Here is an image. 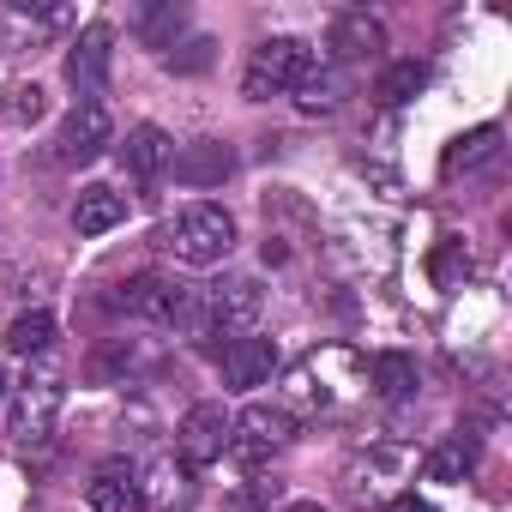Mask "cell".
I'll list each match as a JSON object with an SVG mask.
<instances>
[{
  "instance_id": "7402d4cb",
  "label": "cell",
  "mask_w": 512,
  "mask_h": 512,
  "mask_svg": "<svg viewBox=\"0 0 512 512\" xmlns=\"http://www.w3.org/2000/svg\"><path fill=\"white\" fill-rule=\"evenodd\" d=\"M422 85H428V67H422V61H392V67L380 73V103L398 109V103H410Z\"/></svg>"
},
{
  "instance_id": "30bf717a",
  "label": "cell",
  "mask_w": 512,
  "mask_h": 512,
  "mask_svg": "<svg viewBox=\"0 0 512 512\" xmlns=\"http://www.w3.org/2000/svg\"><path fill=\"white\" fill-rule=\"evenodd\" d=\"M193 500H199V482H193V464H181V458H157L139 476V506L145 512H193Z\"/></svg>"
},
{
  "instance_id": "e0dca14e",
  "label": "cell",
  "mask_w": 512,
  "mask_h": 512,
  "mask_svg": "<svg viewBox=\"0 0 512 512\" xmlns=\"http://www.w3.org/2000/svg\"><path fill=\"white\" fill-rule=\"evenodd\" d=\"M476 458H482V440L464 428V434H446L434 452H428V476L434 482H464L470 470H476Z\"/></svg>"
},
{
  "instance_id": "7c38bea8",
  "label": "cell",
  "mask_w": 512,
  "mask_h": 512,
  "mask_svg": "<svg viewBox=\"0 0 512 512\" xmlns=\"http://www.w3.org/2000/svg\"><path fill=\"white\" fill-rule=\"evenodd\" d=\"M169 169H175L181 187H223L229 169H235V151H229L223 139H193L187 151L169 157Z\"/></svg>"
},
{
  "instance_id": "603a6c76",
  "label": "cell",
  "mask_w": 512,
  "mask_h": 512,
  "mask_svg": "<svg viewBox=\"0 0 512 512\" xmlns=\"http://www.w3.org/2000/svg\"><path fill=\"white\" fill-rule=\"evenodd\" d=\"M43 109H49L43 85H13L7 103H0V127H31V121H43Z\"/></svg>"
},
{
  "instance_id": "7a4b0ae2",
  "label": "cell",
  "mask_w": 512,
  "mask_h": 512,
  "mask_svg": "<svg viewBox=\"0 0 512 512\" xmlns=\"http://www.w3.org/2000/svg\"><path fill=\"white\" fill-rule=\"evenodd\" d=\"M115 308L133 314V320H151V326L199 332V290H187V284H175V278H163V272H139V278H127L121 296H115Z\"/></svg>"
},
{
  "instance_id": "52a82bcc",
  "label": "cell",
  "mask_w": 512,
  "mask_h": 512,
  "mask_svg": "<svg viewBox=\"0 0 512 512\" xmlns=\"http://www.w3.org/2000/svg\"><path fill=\"white\" fill-rule=\"evenodd\" d=\"M109 139H115L109 109H103V103H79V109L61 121V133H55V163H67V169L97 163V157L109 151Z\"/></svg>"
},
{
  "instance_id": "3957f363",
  "label": "cell",
  "mask_w": 512,
  "mask_h": 512,
  "mask_svg": "<svg viewBox=\"0 0 512 512\" xmlns=\"http://www.w3.org/2000/svg\"><path fill=\"white\" fill-rule=\"evenodd\" d=\"M314 67V49L302 37H266V43H253L247 55V73H241V91L253 103H266V97H284L302 85V73Z\"/></svg>"
},
{
  "instance_id": "484cf974",
  "label": "cell",
  "mask_w": 512,
  "mask_h": 512,
  "mask_svg": "<svg viewBox=\"0 0 512 512\" xmlns=\"http://www.w3.org/2000/svg\"><path fill=\"white\" fill-rule=\"evenodd\" d=\"M169 67H175V73H205V67H211V43H205V37H193L181 55H169Z\"/></svg>"
},
{
  "instance_id": "8992f818",
  "label": "cell",
  "mask_w": 512,
  "mask_h": 512,
  "mask_svg": "<svg viewBox=\"0 0 512 512\" xmlns=\"http://www.w3.org/2000/svg\"><path fill=\"white\" fill-rule=\"evenodd\" d=\"M290 434H296L290 410H278V404H247V410L229 422V452H235L241 464H266L272 452L290 446Z\"/></svg>"
},
{
  "instance_id": "ac0fdd59",
  "label": "cell",
  "mask_w": 512,
  "mask_h": 512,
  "mask_svg": "<svg viewBox=\"0 0 512 512\" xmlns=\"http://www.w3.org/2000/svg\"><path fill=\"white\" fill-rule=\"evenodd\" d=\"M338 103H344V73L314 61V67L302 73V85H296V109H302V115H338Z\"/></svg>"
},
{
  "instance_id": "8fae6325",
  "label": "cell",
  "mask_w": 512,
  "mask_h": 512,
  "mask_svg": "<svg viewBox=\"0 0 512 512\" xmlns=\"http://www.w3.org/2000/svg\"><path fill=\"white\" fill-rule=\"evenodd\" d=\"M272 368H278V344L260 338V332H247V338H229V344H223V380L241 386V392H247V386H266Z\"/></svg>"
},
{
  "instance_id": "cb8c5ba5",
  "label": "cell",
  "mask_w": 512,
  "mask_h": 512,
  "mask_svg": "<svg viewBox=\"0 0 512 512\" xmlns=\"http://www.w3.org/2000/svg\"><path fill=\"white\" fill-rule=\"evenodd\" d=\"M181 25H187V13L175 7H145V19H139V37L151 43V49H175V37H181Z\"/></svg>"
},
{
  "instance_id": "2e32d148",
  "label": "cell",
  "mask_w": 512,
  "mask_h": 512,
  "mask_svg": "<svg viewBox=\"0 0 512 512\" xmlns=\"http://www.w3.org/2000/svg\"><path fill=\"white\" fill-rule=\"evenodd\" d=\"M115 223H127V199L115 187H85L73 199V229L79 235H109Z\"/></svg>"
},
{
  "instance_id": "83f0119b",
  "label": "cell",
  "mask_w": 512,
  "mask_h": 512,
  "mask_svg": "<svg viewBox=\"0 0 512 512\" xmlns=\"http://www.w3.org/2000/svg\"><path fill=\"white\" fill-rule=\"evenodd\" d=\"M278 494H284L278 482H260V488H253V500H260V506H278Z\"/></svg>"
},
{
  "instance_id": "5b68a950",
  "label": "cell",
  "mask_w": 512,
  "mask_h": 512,
  "mask_svg": "<svg viewBox=\"0 0 512 512\" xmlns=\"http://www.w3.org/2000/svg\"><path fill=\"white\" fill-rule=\"evenodd\" d=\"M55 416H61V380L55 374H37L25 380L19 392H7V434L19 446H37L55 434Z\"/></svg>"
},
{
  "instance_id": "5bb4252c",
  "label": "cell",
  "mask_w": 512,
  "mask_h": 512,
  "mask_svg": "<svg viewBox=\"0 0 512 512\" xmlns=\"http://www.w3.org/2000/svg\"><path fill=\"white\" fill-rule=\"evenodd\" d=\"M85 500H91V512H127V506H139V476H133V464H127V458L97 464V476L85 482Z\"/></svg>"
},
{
  "instance_id": "277c9868",
  "label": "cell",
  "mask_w": 512,
  "mask_h": 512,
  "mask_svg": "<svg viewBox=\"0 0 512 512\" xmlns=\"http://www.w3.org/2000/svg\"><path fill=\"white\" fill-rule=\"evenodd\" d=\"M260 308H266V290L253 278H223L211 290H199V332L211 338H247L260 326Z\"/></svg>"
},
{
  "instance_id": "f1b7e54d",
  "label": "cell",
  "mask_w": 512,
  "mask_h": 512,
  "mask_svg": "<svg viewBox=\"0 0 512 512\" xmlns=\"http://www.w3.org/2000/svg\"><path fill=\"white\" fill-rule=\"evenodd\" d=\"M278 512H326L320 500H290V506H278Z\"/></svg>"
},
{
  "instance_id": "6da1fadb",
  "label": "cell",
  "mask_w": 512,
  "mask_h": 512,
  "mask_svg": "<svg viewBox=\"0 0 512 512\" xmlns=\"http://www.w3.org/2000/svg\"><path fill=\"white\" fill-rule=\"evenodd\" d=\"M157 247L169 253V260H181V266H217V260H229V247H235V217L223 205H211V199L181 205L157 229Z\"/></svg>"
},
{
  "instance_id": "f546056e",
  "label": "cell",
  "mask_w": 512,
  "mask_h": 512,
  "mask_svg": "<svg viewBox=\"0 0 512 512\" xmlns=\"http://www.w3.org/2000/svg\"><path fill=\"white\" fill-rule=\"evenodd\" d=\"M7 386H13V380H7V368H0V404H7Z\"/></svg>"
},
{
  "instance_id": "d4e9b609",
  "label": "cell",
  "mask_w": 512,
  "mask_h": 512,
  "mask_svg": "<svg viewBox=\"0 0 512 512\" xmlns=\"http://www.w3.org/2000/svg\"><path fill=\"white\" fill-rule=\"evenodd\" d=\"M470 278V253H464V241H440V253H434V284H464Z\"/></svg>"
},
{
  "instance_id": "9c48e42d",
  "label": "cell",
  "mask_w": 512,
  "mask_h": 512,
  "mask_svg": "<svg viewBox=\"0 0 512 512\" xmlns=\"http://www.w3.org/2000/svg\"><path fill=\"white\" fill-rule=\"evenodd\" d=\"M109 61H115V31L109 25H85L67 49V79L79 85V103H97V91L109 85Z\"/></svg>"
},
{
  "instance_id": "4fadbf2b",
  "label": "cell",
  "mask_w": 512,
  "mask_h": 512,
  "mask_svg": "<svg viewBox=\"0 0 512 512\" xmlns=\"http://www.w3.org/2000/svg\"><path fill=\"white\" fill-rule=\"evenodd\" d=\"M169 157H175V139L163 133V127H133L127 133V145H121V169L133 175V181H151V175H163L169 169Z\"/></svg>"
},
{
  "instance_id": "9a60e30c",
  "label": "cell",
  "mask_w": 512,
  "mask_h": 512,
  "mask_svg": "<svg viewBox=\"0 0 512 512\" xmlns=\"http://www.w3.org/2000/svg\"><path fill=\"white\" fill-rule=\"evenodd\" d=\"M380 49H386L380 19H368V13H338L332 19V55L338 61H362V55H380Z\"/></svg>"
},
{
  "instance_id": "4316f807",
  "label": "cell",
  "mask_w": 512,
  "mask_h": 512,
  "mask_svg": "<svg viewBox=\"0 0 512 512\" xmlns=\"http://www.w3.org/2000/svg\"><path fill=\"white\" fill-rule=\"evenodd\" d=\"M386 512H434V506L416 500V494H398V500H386Z\"/></svg>"
},
{
  "instance_id": "ffe728a7",
  "label": "cell",
  "mask_w": 512,
  "mask_h": 512,
  "mask_svg": "<svg viewBox=\"0 0 512 512\" xmlns=\"http://www.w3.org/2000/svg\"><path fill=\"white\" fill-rule=\"evenodd\" d=\"M49 344H55V314H43V308L19 314V320L7 326V350H13V356H49Z\"/></svg>"
},
{
  "instance_id": "d6986e66",
  "label": "cell",
  "mask_w": 512,
  "mask_h": 512,
  "mask_svg": "<svg viewBox=\"0 0 512 512\" xmlns=\"http://www.w3.org/2000/svg\"><path fill=\"white\" fill-rule=\"evenodd\" d=\"M494 157H500V127H476V133L452 139L446 175H470V169H482V163H494Z\"/></svg>"
},
{
  "instance_id": "44dd1931",
  "label": "cell",
  "mask_w": 512,
  "mask_h": 512,
  "mask_svg": "<svg viewBox=\"0 0 512 512\" xmlns=\"http://www.w3.org/2000/svg\"><path fill=\"white\" fill-rule=\"evenodd\" d=\"M374 392L380 398H410L416 392V362L410 356H398V350H386V356H374Z\"/></svg>"
},
{
  "instance_id": "ba28073f",
  "label": "cell",
  "mask_w": 512,
  "mask_h": 512,
  "mask_svg": "<svg viewBox=\"0 0 512 512\" xmlns=\"http://www.w3.org/2000/svg\"><path fill=\"white\" fill-rule=\"evenodd\" d=\"M229 410L223 404H193L187 416H181V428H175V452H181V464H211V458H223L229 452Z\"/></svg>"
}]
</instances>
